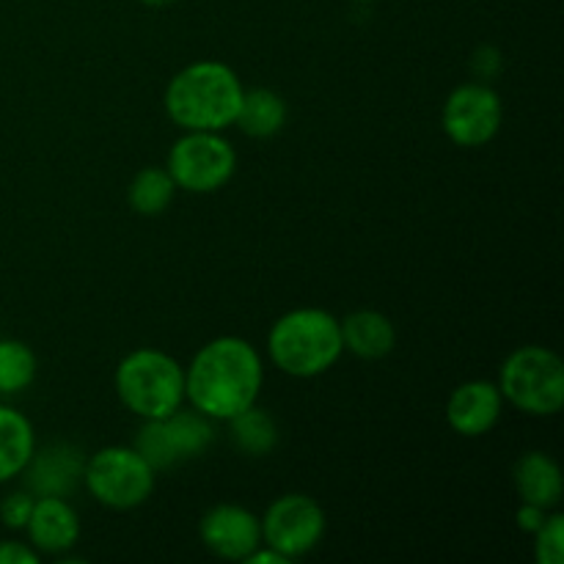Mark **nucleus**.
<instances>
[{"label": "nucleus", "instance_id": "nucleus-1", "mask_svg": "<svg viewBox=\"0 0 564 564\" xmlns=\"http://www.w3.org/2000/svg\"><path fill=\"white\" fill-rule=\"evenodd\" d=\"M264 364L242 336H218L198 347L185 369V400L213 422H229L259 400Z\"/></svg>", "mask_w": 564, "mask_h": 564}, {"label": "nucleus", "instance_id": "nucleus-2", "mask_svg": "<svg viewBox=\"0 0 564 564\" xmlns=\"http://www.w3.org/2000/svg\"><path fill=\"white\" fill-rule=\"evenodd\" d=\"M240 75L224 61H193L165 88V113L182 130L224 132L235 124L242 102Z\"/></svg>", "mask_w": 564, "mask_h": 564}, {"label": "nucleus", "instance_id": "nucleus-3", "mask_svg": "<svg viewBox=\"0 0 564 564\" xmlns=\"http://www.w3.org/2000/svg\"><path fill=\"white\" fill-rule=\"evenodd\" d=\"M345 352L341 325L325 308H292L281 314L268 334V356L290 378L325 375Z\"/></svg>", "mask_w": 564, "mask_h": 564}, {"label": "nucleus", "instance_id": "nucleus-4", "mask_svg": "<svg viewBox=\"0 0 564 564\" xmlns=\"http://www.w3.org/2000/svg\"><path fill=\"white\" fill-rule=\"evenodd\" d=\"M116 394L138 419H163L185 402V367L158 347L124 356L113 375Z\"/></svg>", "mask_w": 564, "mask_h": 564}, {"label": "nucleus", "instance_id": "nucleus-5", "mask_svg": "<svg viewBox=\"0 0 564 564\" xmlns=\"http://www.w3.org/2000/svg\"><path fill=\"white\" fill-rule=\"evenodd\" d=\"M496 386L527 416H556L564 405V364L549 347L523 345L505 358Z\"/></svg>", "mask_w": 564, "mask_h": 564}, {"label": "nucleus", "instance_id": "nucleus-6", "mask_svg": "<svg viewBox=\"0 0 564 564\" xmlns=\"http://www.w3.org/2000/svg\"><path fill=\"white\" fill-rule=\"evenodd\" d=\"M158 471L132 446H105L86 457L83 488L108 510H135L154 494Z\"/></svg>", "mask_w": 564, "mask_h": 564}, {"label": "nucleus", "instance_id": "nucleus-7", "mask_svg": "<svg viewBox=\"0 0 564 564\" xmlns=\"http://www.w3.org/2000/svg\"><path fill=\"white\" fill-rule=\"evenodd\" d=\"M165 171L174 180L176 191L207 196L229 185L237 171V152L220 132L187 130L171 147Z\"/></svg>", "mask_w": 564, "mask_h": 564}, {"label": "nucleus", "instance_id": "nucleus-8", "mask_svg": "<svg viewBox=\"0 0 564 564\" xmlns=\"http://www.w3.org/2000/svg\"><path fill=\"white\" fill-rule=\"evenodd\" d=\"M213 441V419L198 413L196 408H191V411L176 408L174 413H169V416L163 419H147L143 427L138 430L132 449H135L154 471H165V468H174L180 466V463L204 455Z\"/></svg>", "mask_w": 564, "mask_h": 564}, {"label": "nucleus", "instance_id": "nucleus-9", "mask_svg": "<svg viewBox=\"0 0 564 564\" xmlns=\"http://www.w3.org/2000/svg\"><path fill=\"white\" fill-rule=\"evenodd\" d=\"M262 545H270L290 562L312 554L325 538V510L306 494H284L259 518Z\"/></svg>", "mask_w": 564, "mask_h": 564}, {"label": "nucleus", "instance_id": "nucleus-10", "mask_svg": "<svg viewBox=\"0 0 564 564\" xmlns=\"http://www.w3.org/2000/svg\"><path fill=\"white\" fill-rule=\"evenodd\" d=\"M501 121H505V105L499 91L485 80L457 86L441 110V127L446 138L463 149L488 147L499 135Z\"/></svg>", "mask_w": 564, "mask_h": 564}, {"label": "nucleus", "instance_id": "nucleus-11", "mask_svg": "<svg viewBox=\"0 0 564 564\" xmlns=\"http://www.w3.org/2000/svg\"><path fill=\"white\" fill-rule=\"evenodd\" d=\"M204 549L226 562H246L262 545V527L251 510L240 505H215L198 523Z\"/></svg>", "mask_w": 564, "mask_h": 564}, {"label": "nucleus", "instance_id": "nucleus-12", "mask_svg": "<svg viewBox=\"0 0 564 564\" xmlns=\"http://www.w3.org/2000/svg\"><path fill=\"white\" fill-rule=\"evenodd\" d=\"M83 468H86V455L75 444L55 441L42 449H33L20 477L25 479V490H31L33 496L66 499L75 494L77 485H83Z\"/></svg>", "mask_w": 564, "mask_h": 564}, {"label": "nucleus", "instance_id": "nucleus-13", "mask_svg": "<svg viewBox=\"0 0 564 564\" xmlns=\"http://www.w3.org/2000/svg\"><path fill=\"white\" fill-rule=\"evenodd\" d=\"M505 397L494 380H466L446 400V424L463 438H482L499 424Z\"/></svg>", "mask_w": 564, "mask_h": 564}, {"label": "nucleus", "instance_id": "nucleus-14", "mask_svg": "<svg viewBox=\"0 0 564 564\" xmlns=\"http://www.w3.org/2000/svg\"><path fill=\"white\" fill-rule=\"evenodd\" d=\"M25 532L28 543L39 554L61 556L75 549L77 538H80V518H77L75 507L61 496H36Z\"/></svg>", "mask_w": 564, "mask_h": 564}, {"label": "nucleus", "instance_id": "nucleus-15", "mask_svg": "<svg viewBox=\"0 0 564 564\" xmlns=\"http://www.w3.org/2000/svg\"><path fill=\"white\" fill-rule=\"evenodd\" d=\"M339 325L345 350L361 361H380V358L394 352L397 328L383 312L361 308V312H352L345 319H339Z\"/></svg>", "mask_w": 564, "mask_h": 564}, {"label": "nucleus", "instance_id": "nucleus-16", "mask_svg": "<svg viewBox=\"0 0 564 564\" xmlns=\"http://www.w3.org/2000/svg\"><path fill=\"white\" fill-rule=\"evenodd\" d=\"M512 482L518 496L527 505H538L543 510H554L562 501V468L545 452H527L512 468Z\"/></svg>", "mask_w": 564, "mask_h": 564}, {"label": "nucleus", "instance_id": "nucleus-17", "mask_svg": "<svg viewBox=\"0 0 564 564\" xmlns=\"http://www.w3.org/2000/svg\"><path fill=\"white\" fill-rule=\"evenodd\" d=\"M235 124L242 135L257 138V141L279 135L286 124L284 97L273 88H248V91H242Z\"/></svg>", "mask_w": 564, "mask_h": 564}, {"label": "nucleus", "instance_id": "nucleus-18", "mask_svg": "<svg viewBox=\"0 0 564 564\" xmlns=\"http://www.w3.org/2000/svg\"><path fill=\"white\" fill-rule=\"evenodd\" d=\"M36 449V433L25 413L0 405V485L20 477Z\"/></svg>", "mask_w": 564, "mask_h": 564}, {"label": "nucleus", "instance_id": "nucleus-19", "mask_svg": "<svg viewBox=\"0 0 564 564\" xmlns=\"http://www.w3.org/2000/svg\"><path fill=\"white\" fill-rule=\"evenodd\" d=\"M229 438L242 455L248 457H264L279 446V427H275L273 416L253 402L251 408L231 416L229 422Z\"/></svg>", "mask_w": 564, "mask_h": 564}, {"label": "nucleus", "instance_id": "nucleus-20", "mask_svg": "<svg viewBox=\"0 0 564 564\" xmlns=\"http://www.w3.org/2000/svg\"><path fill=\"white\" fill-rule=\"evenodd\" d=\"M176 196V185L171 180V174L160 165H149V169H141L135 176H132L130 187H127V202L135 209L138 215H147V218H154V215L165 213L171 207Z\"/></svg>", "mask_w": 564, "mask_h": 564}, {"label": "nucleus", "instance_id": "nucleus-21", "mask_svg": "<svg viewBox=\"0 0 564 564\" xmlns=\"http://www.w3.org/2000/svg\"><path fill=\"white\" fill-rule=\"evenodd\" d=\"M36 352L20 339H0V394H20L36 380Z\"/></svg>", "mask_w": 564, "mask_h": 564}, {"label": "nucleus", "instance_id": "nucleus-22", "mask_svg": "<svg viewBox=\"0 0 564 564\" xmlns=\"http://www.w3.org/2000/svg\"><path fill=\"white\" fill-rule=\"evenodd\" d=\"M534 538V562L538 564H562L564 562V516L549 512L543 527L532 534Z\"/></svg>", "mask_w": 564, "mask_h": 564}, {"label": "nucleus", "instance_id": "nucleus-23", "mask_svg": "<svg viewBox=\"0 0 564 564\" xmlns=\"http://www.w3.org/2000/svg\"><path fill=\"white\" fill-rule=\"evenodd\" d=\"M33 501H36V496L31 490H17V494L6 496L0 501V521H3V527L11 529V532H25L28 518L33 512Z\"/></svg>", "mask_w": 564, "mask_h": 564}, {"label": "nucleus", "instance_id": "nucleus-24", "mask_svg": "<svg viewBox=\"0 0 564 564\" xmlns=\"http://www.w3.org/2000/svg\"><path fill=\"white\" fill-rule=\"evenodd\" d=\"M471 69L479 80H490V77H496L501 72V50L490 47V44L479 47L477 53L471 55Z\"/></svg>", "mask_w": 564, "mask_h": 564}, {"label": "nucleus", "instance_id": "nucleus-25", "mask_svg": "<svg viewBox=\"0 0 564 564\" xmlns=\"http://www.w3.org/2000/svg\"><path fill=\"white\" fill-rule=\"evenodd\" d=\"M0 564H39V551L20 540H0Z\"/></svg>", "mask_w": 564, "mask_h": 564}, {"label": "nucleus", "instance_id": "nucleus-26", "mask_svg": "<svg viewBox=\"0 0 564 564\" xmlns=\"http://www.w3.org/2000/svg\"><path fill=\"white\" fill-rule=\"evenodd\" d=\"M549 512L551 510H543V507L527 505V501H521V507H518V512H516L518 529H521V532H527V534H534L545 523Z\"/></svg>", "mask_w": 564, "mask_h": 564}, {"label": "nucleus", "instance_id": "nucleus-27", "mask_svg": "<svg viewBox=\"0 0 564 564\" xmlns=\"http://www.w3.org/2000/svg\"><path fill=\"white\" fill-rule=\"evenodd\" d=\"M246 564H290V560L281 556L279 551L270 549V545H259V549L248 556Z\"/></svg>", "mask_w": 564, "mask_h": 564}, {"label": "nucleus", "instance_id": "nucleus-28", "mask_svg": "<svg viewBox=\"0 0 564 564\" xmlns=\"http://www.w3.org/2000/svg\"><path fill=\"white\" fill-rule=\"evenodd\" d=\"M143 6H152V9H163V6H171L176 3V0H141Z\"/></svg>", "mask_w": 564, "mask_h": 564}, {"label": "nucleus", "instance_id": "nucleus-29", "mask_svg": "<svg viewBox=\"0 0 564 564\" xmlns=\"http://www.w3.org/2000/svg\"><path fill=\"white\" fill-rule=\"evenodd\" d=\"M358 3H378V0H358Z\"/></svg>", "mask_w": 564, "mask_h": 564}]
</instances>
